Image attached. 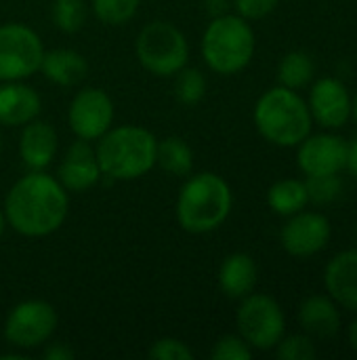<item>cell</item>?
I'll list each match as a JSON object with an SVG mask.
<instances>
[{
    "label": "cell",
    "instance_id": "cell-32",
    "mask_svg": "<svg viewBox=\"0 0 357 360\" xmlns=\"http://www.w3.org/2000/svg\"><path fill=\"white\" fill-rule=\"evenodd\" d=\"M76 356L74 350L63 344V342H55V344H48L46 342V348H44V359L46 360H72Z\"/></svg>",
    "mask_w": 357,
    "mask_h": 360
},
{
    "label": "cell",
    "instance_id": "cell-30",
    "mask_svg": "<svg viewBox=\"0 0 357 360\" xmlns=\"http://www.w3.org/2000/svg\"><path fill=\"white\" fill-rule=\"evenodd\" d=\"M149 359H156V360H194L196 359V354H194V350L185 344V342H181V340H177V338H162V340H156L154 344H151V348H149Z\"/></svg>",
    "mask_w": 357,
    "mask_h": 360
},
{
    "label": "cell",
    "instance_id": "cell-12",
    "mask_svg": "<svg viewBox=\"0 0 357 360\" xmlns=\"http://www.w3.org/2000/svg\"><path fill=\"white\" fill-rule=\"evenodd\" d=\"M297 165L307 177L341 175L347 167V139L332 131L309 133L297 146Z\"/></svg>",
    "mask_w": 357,
    "mask_h": 360
},
{
    "label": "cell",
    "instance_id": "cell-23",
    "mask_svg": "<svg viewBox=\"0 0 357 360\" xmlns=\"http://www.w3.org/2000/svg\"><path fill=\"white\" fill-rule=\"evenodd\" d=\"M316 63L305 51H290L282 57L278 65V82L288 89H303L314 80Z\"/></svg>",
    "mask_w": 357,
    "mask_h": 360
},
{
    "label": "cell",
    "instance_id": "cell-16",
    "mask_svg": "<svg viewBox=\"0 0 357 360\" xmlns=\"http://www.w3.org/2000/svg\"><path fill=\"white\" fill-rule=\"evenodd\" d=\"M42 110L40 95L21 80L0 82V124L23 127L38 118Z\"/></svg>",
    "mask_w": 357,
    "mask_h": 360
},
{
    "label": "cell",
    "instance_id": "cell-17",
    "mask_svg": "<svg viewBox=\"0 0 357 360\" xmlns=\"http://www.w3.org/2000/svg\"><path fill=\"white\" fill-rule=\"evenodd\" d=\"M57 148L59 137L48 122L34 118L32 122L23 124L19 137V156L29 171H44L53 162Z\"/></svg>",
    "mask_w": 357,
    "mask_h": 360
},
{
    "label": "cell",
    "instance_id": "cell-26",
    "mask_svg": "<svg viewBox=\"0 0 357 360\" xmlns=\"http://www.w3.org/2000/svg\"><path fill=\"white\" fill-rule=\"evenodd\" d=\"M50 15H53V23L61 32L74 34L86 21V4L84 0H55Z\"/></svg>",
    "mask_w": 357,
    "mask_h": 360
},
{
    "label": "cell",
    "instance_id": "cell-25",
    "mask_svg": "<svg viewBox=\"0 0 357 360\" xmlns=\"http://www.w3.org/2000/svg\"><path fill=\"white\" fill-rule=\"evenodd\" d=\"M139 2L141 0H93V11L105 25H124L137 15Z\"/></svg>",
    "mask_w": 357,
    "mask_h": 360
},
{
    "label": "cell",
    "instance_id": "cell-27",
    "mask_svg": "<svg viewBox=\"0 0 357 360\" xmlns=\"http://www.w3.org/2000/svg\"><path fill=\"white\" fill-rule=\"evenodd\" d=\"M274 350L280 360H314L318 356L316 342L307 333L284 335Z\"/></svg>",
    "mask_w": 357,
    "mask_h": 360
},
{
    "label": "cell",
    "instance_id": "cell-21",
    "mask_svg": "<svg viewBox=\"0 0 357 360\" xmlns=\"http://www.w3.org/2000/svg\"><path fill=\"white\" fill-rule=\"evenodd\" d=\"M267 205L276 215L290 217L299 211H303L309 205L307 186L303 179H280L267 190Z\"/></svg>",
    "mask_w": 357,
    "mask_h": 360
},
{
    "label": "cell",
    "instance_id": "cell-1",
    "mask_svg": "<svg viewBox=\"0 0 357 360\" xmlns=\"http://www.w3.org/2000/svg\"><path fill=\"white\" fill-rule=\"evenodd\" d=\"M4 219L17 234L42 238L57 232L69 211L67 190L44 171H29L4 198Z\"/></svg>",
    "mask_w": 357,
    "mask_h": 360
},
{
    "label": "cell",
    "instance_id": "cell-36",
    "mask_svg": "<svg viewBox=\"0 0 357 360\" xmlns=\"http://www.w3.org/2000/svg\"><path fill=\"white\" fill-rule=\"evenodd\" d=\"M351 118L357 122V93H356V97L351 99Z\"/></svg>",
    "mask_w": 357,
    "mask_h": 360
},
{
    "label": "cell",
    "instance_id": "cell-20",
    "mask_svg": "<svg viewBox=\"0 0 357 360\" xmlns=\"http://www.w3.org/2000/svg\"><path fill=\"white\" fill-rule=\"evenodd\" d=\"M40 70L46 76V80L59 86H74L86 78L88 63L74 49H53L44 51Z\"/></svg>",
    "mask_w": 357,
    "mask_h": 360
},
{
    "label": "cell",
    "instance_id": "cell-37",
    "mask_svg": "<svg viewBox=\"0 0 357 360\" xmlns=\"http://www.w3.org/2000/svg\"><path fill=\"white\" fill-rule=\"evenodd\" d=\"M4 228H6V219H4V211L0 209V236H2V232H4Z\"/></svg>",
    "mask_w": 357,
    "mask_h": 360
},
{
    "label": "cell",
    "instance_id": "cell-34",
    "mask_svg": "<svg viewBox=\"0 0 357 360\" xmlns=\"http://www.w3.org/2000/svg\"><path fill=\"white\" fill-rule=\"evenodd\" d=\"M345 169L357 179V135L351 141H347V167Z\"/></svg>",
    "mask_w": 357,
    "mask_h": 360
},
{
    "label": "cell",
    "instance_id": "cell-15",
    "mask_svg": "<svg viewBox=\"0 0 357 360\" xmlns=\"http://www.w3.org/2000/svg\"><path fill=\"white\" fill-rule=\"evenodd\" d=\"M324 289L339 308L357 314V249L341 251L326 264Z\"/></svg>",
    "mask_w": 357,
    "mask_h": 360
},
{
    "label": "cell",
    "instance_id": "cell-38",
    "mask_svg": "<svg viewBox=\"0 0 357 360\" xmlns=\"http://www.w3.org/2000/svg\"><path fill=\"white\" fill-rule=\"evenodd\" d=\"M0 150H2V133H0Z\"/></svg>",
    "mask_w": 357,
    "mask_h": 360
},
{
    "label": "cell",
    "instance_id": "cell-3",
    "mask_svg": "<svg viewBox=\"0 0 357 360\" xmlns=\"http://www.w3.org/2000/svg\"><path fill=\"white\" fill-rule=\"evenodd\" d=\"M234 207V194L229 184L213 173L204 171L191 175L177 198V221L189 234H208L219 230L229 217Z\"/></svg>",
    "mask_w": 357,
    "mask_h": 360
},
{
    "label": "cell",
    "instance_id": "cell-28",
    "mask_svg": "<svg viewBox=\"0 0 357 360\" xmlns=\"http://www.w3.org/2000/svg\"><path fill=\"white\" fill-rule=\"evenodd\" d=\"M309 202L314 205H332L343 194V179L339 175H320L305 179Z\"/></svg>",
    "mask_w": 357,
    "mask_h": 360
},
{
    "label": "cell",
    "instance_id": "cell-24",
    "mask_svg": "<svg viewBox=\"0 0 357 360\" xmlns=\"http://www.w3.org/2000/svg\"><path fill=\"white\" fill-rule=\"evenodd\" d=\"M175 95L183 105H198L206 95V78L198 68H183L177 74Z\"/></svg>",
    "mask_w": 357,
    "mask_h": 360
},
{
    "label": "cell",
    "instance_id": "cell-13",
    "mask_svg": "<svg viewBox=\"0 0 357 360\" xmlns=\"http://www.w3.org/2000/svg\"><path fill=\"white\" fill-rule=\"evenodd\" d=\"M307 105L311 118L328 131H337L351 118V95L341 78H318L309 91Z\"/></svg>",
    "mask_w": 357,
    "mask_h": 360
},
{
    "label": "cell",
    "instance_id": "cell-33",
    "mask_svg": "<svg viewBox=\"0 0 357 360\" xmlns=\"http://www.w3.org/2000/svg\"><path fill=\"white\" fill-rule=\"evenodd\" d=\"M204 6L210 17H219L229 11V0H204Z\"/></svg>",
    "mask_w": 357,
    "mask_h": 360
},
{
    "label": "cell",
    "instance_id": "cell-31",
    "mask_svg": "<svg viewBox=\"0 0 357 360\" xmlns=\"http://www.w3.org/2000/svg\"><path fill=\"white\" fill-rule=\"evenodd\" d=\"M278 2L280 0H234V6H236L238 15L244 17L246 21H257V19L271 15L276 11Z\"/></svg>",
    "mask_w": 357,
    "mask_h": 360
},
{
    "label": "cell",
    "instance_id": "cell-10",
    "mask_svg": "<svg viewBox=\"0 0 357 360\" xmlns=\"http://www.w3.org/2000/svg\"><path fill=\"white\" fill-rule=\"evenodd\" d=\"M67 120L78 139L97 141L112 129L114 101L103 89L86 86L74 95L67 110Z\"/></svg>",
    "mask_w": 357,
    "mask_h": 360
},
{
    "label": "cell",
    "instance_id": "cell-2",
    "mask_svg": "<svg viewBox=\"0 0 357 360\" xmlns=\"http://www.w3.org/2000/svg\"><path fill=\"white\" fill-rule=\"evenodd\" d=\"M156 135L145 127H112L95 146L101 175L112 181H133L147 175L156 167Z\"/></svg>",
    "mask_w": 357,
    "mask_h": 360
},
{
    "label": "cell",
    "instance_id": "cell-4",
    "mask_svg": "<svg viewBox=\"0 0 357 360\" xmlns=\"http://www.w3.org/2000/svg\"><path fill=\"white\" fill-rule=\"evenodd\" d=\"M252 118L261 137L278 148H297L314 127L307 101L282 84L267 89L257 99Z\"/></svg>",
    "mask_w": 357,
    "mask_h": 360
},
{
    "label": "cell",
    "instance_id": "cell-14",
    "mask_svg": "<svg viewBox=\"0 0 357 360\" xmlns=\"http://www.w3.org/2000/svg\"><path fill=\"white\" fill-rule=\"evenodd\" d=\"M101 167L97 152L86 139H76L59 165L57 179L67 192H86L101 179Z\"/></svg>",
    "mask_w": 357,
    "mask_h": 360
},
{
    "label": "cell",
    "instance_id": "cell-19",
    "mask_svg": "<svg viewBox=\"0 0 357 360\" xmlns=\"http://www.w3.org/2000/svg\"><path fill=\"white\" fill-rule=\"evenodd\" d=\"M259 281V268L248 253H231L219 268V287L229 300L250 295Z\"/></svg>",
    "mask_w": 357,
    "mask_h": 360
},
{
    "label": "cell",
    "instance_id": "cell-9",
    "mask_svg": "<svg viewBox=\"0 0 357 360\" xmlns=\"http://www.w3.org/2000/svg\"><path fill=\"white\" fill-rule=\"evenodd\" d=\"M57 321V310L48 302H19L11 308L4 321V340L19 350H34L53 338Z\"/></svg>",
    "mask_w": 357,
    "mask_h": 360
},
{
    "label": "cell",
    "instance_id": "cell-29",
    "mask_svg": "<svg viewBox=\"0 0 357 360\" xmlns=\"http://www.w3.org/2000/svg\"><path fill=\"white\" fill-rule=\"evenodd\" d=\"M213 360H250L252 348L240 335H223L210 352Z\"/></svg>",
    "mask_w": 357,
    "mask_h": 360
},
{
    "label": "cell",
    "instance_id": "cell-8",
    "mask_svg": "<svg viewBox=\"0 0 357 360\" xmlns=\"http://www.w3.org/2000/svg\"><path fill=\"white\" fill-rule=\"evenodd\" d=\"M44 46L40 36L25 23L0 25V82L25 80L40 70Z\"/></svg>",
    "mask_w": 357,
    "mask_h": 360
},
{
    "label": "cell",
    "instance_id": "cell-22",
    "mask_svg": "<svg viewBox=\"0 0 357 360\" xmlns=\"http://www.w3.org/2000/svg\"><path fill=\"white\" fill-rule=\"evenodd\" d=\"M156 165L177 177H185L194 169V152L185 139L170 135L156 146Z\"/></svg>",
    "mask_w": 357,
    "mask_h": 360
},
{
    "label": "cell",
    "instance_id": "cell-18",
    "mask_svg": "<svg viewBox=\"0 0 357 360\" xmlns=\"http://www.w3.org/2000/svg\"><path fill=\"white\" fill-rule=\"evenodd\" d=\"M299 323L303 331L311 338L328 340L339 335L343 327L341 308L330 295L314 293L305 297L299 306Z\"/></svg>",
    "mask_w": 357,
    "mask_h": 360
},
{
    "label": "cell",
    "instance_id": "cell-7",
    "mask_svg": "<svg viewBox=\"0 0 357 360\" xmlns=\"http://www.w3.org/2000/svg\"><path fill=\"white\" fill-rule=\"evenodd\" d=\"M236 314L238 335L252 350H274L286 335V316L282 306L267 293H250L240 300Z\"/></svg>",
    "mask_w": 357,
    "mask_h": 360
},
{
    "label": "cell",
    "instance_id": "cell-5",
    "mask_svg": "<svg viewBox=\"0 0 357 360\" xmlns=\"http://www.w3.org/2000/svg\"><path fill=\"white\" fill-rule=\"evenodd\" d=\"M255 49V30L240 15L225 13L213 17L202 36V57L206 65L221 76L242 72L252 61Z\"/></svg>",
    "mask_w": 357,
    "mask_h": 360
},
{
    "label": "cell",
    "instance_id": "cell-35",
    "mask_svg": "<svg viewBox=\"0 0 357 360\" xmlns=\"http://www.w3.org/2000/svg\"><path fill=\"white\" fill-rule=\"evenodd\" d=\"M347 344L353 352H357V314H353V321L347 327Z\"/></svg>",
    "mask_w": 357,
    "mask_h": 360
},
{
    "label": "cell",
    "instance_id": "cell-11",
    "mask_svg": "<svg viewBox=\"0 0 357 360\" xmlns=\"http://www.w3.org/2000/svg\"><path fill=\"white\" fill-rule=\"evenodd\" d=\"M332 228L326 215L318 211H299L288 217L282 226L280 243L284 251L292 257L305 259L324 251L330 243Z\"/></svg>",
    "mask_w": 357,
    "mask_h": 360
},
{
    "label": "cell",
    "instance_id": "cell-6",
    "mask_svg": "<svg viewBox=\"0 0 357 360\" xmlns=\"http://www.w3.org/2000/svg\"><path fill=\"white\" fill-rule=\"evenodd\" d=\"M139 63L154 76L168 78L187 65L189 44L185 34L170 21H149L137 36Z\"/></svg>",
    "mask_w": 357,
    "mask_h": 360
}]
</instances>
